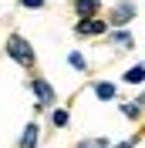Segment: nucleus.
Segmentation results:
<instances>
[{
    "mask_svg": "<svg viewBox=\"0 0 145 148\" xmlns=\"http://www.w3.org/2000/svg\"><path fill=\"white\" fill-rule=\"evenodd\" d=\"M115 44L118 47H132V34L128 30H115Z\"/></svg>",
    "mask_w": 145,
    "mask_h": 148,
    "instance_id": "6e6552de",
    "label": "nucleus"
},
{
    "mask_svg": "<svg viewBox=\"0 0 145 148\" xmlns=\"http://www.w3.org/2000/svg\"><path fill=\"white\" fill-rule=\"evenodd\" d=\"M122 111H125L128 118H138V104H125V108H122Z\"/></svg>",
    "mask_w": 145,
    "mask_h": 148,
    "instance_id": "f8f14e48",
    "label": "nucleus"
},
{
    "mask_svg": "<svg viewBox=\"0 0 145 148\" xmlns=\"http://www.w3.org/2000/svg\"><path fill=\"white\" fill-rule=\"evenodd\" d=\"M78 34L91 37V34H105V20H95V17H84L81 24H78Z\"/></svg>",
    "mask_w": 145,
    "mask_h": 148,
    "instance_id": "f03ea898",
    "label": "nucleus"
},
{
    "mask_svg": "<svg viewBox=\"0 0 145 148\" xmlns=\"http://www.w3.org/2000/svg\"><path fill=\"white\" fill-rule=\"evenodd\" d=\"M135 17V3H118L115 7V24H128Z\"/></svg>",
    "mask_w": 145,
    "mask_h": 148,
    "instance_id": "20e7f679",
    "label": "nucleus"
},
{
    "mask_svg": "<svg viewBox=\"0 0 145 148\" xmlns=\"http://www.w3.org/2000/svg\"><path fill=\"white\" fill-rule=\"evenodd\" d=\"M125 81H128V84H142V81H145V64L128 67V71H125Z\"/></svg>",
    "mask_w": 145,
    "mask_h": 148,
    "instance_id": "0eeeda50",
    "label": "nucleus"
},
{
    "mask_svg": "<svg viewBox=\"0 0 145 148\" xmlns=\"http://www.w3.org/2000/svg\"><path fill=\"white\" fill-rule=\"evenodd\" d=\"M54 125H57V128L68 125V111H54Z\"/></svg>",
    "mask_w": 145,
    "mask_h": 148,
    "instance_id": "9d476101",
    "label": "nucleus"
},
{
    "mask_svg": "<svg viewBox=\"0 0 145 148\" xmlns=\"http://www.w3.org/2000/svg\"><path fill=\"white\" fill-rule=\"evenodd\" d=\"M7 54L14 57V61H17L20 67H30V64H34V47H30L27 40H24V37H17V34H14V37L7 40Z\"/></svg>",
    "mask_w": 145,
    "mask_h": 148,
    "instance_id": "f257e3e1",
    "label": "nucleus"
},
{
    "mask_svg": "<svg viewBox=\"0 0 145 148\" xmlns=\"http://www.w3.org/2000/svg\"><path fill=\"white\" fill-rule=\"evenodd\" d=\"M24 7H30V10H37V7H44V0H20Z\"/></svg>",
    "mask_w": 145,
    "mask_h": 148,
    "instance_id": "ddd939ff",
    "label": "nucleus"
},
{
    "mask_svg": "<svg viewBox=\"0 0 145 148\" xmlns=\"http://www.w3.org/2000/svg\"><path fill=\"white\" fill-rule=\"evenodd\" d=\"M98 3L101 0H74V14H78V17H95V14H98Z\"/></svg>",
    "mask_w": 145,
    "mask_h": 148,
    "instance_id": "7ed1b4c3",
    "label": "nucleus"
},
{
    "mask_svg": "<svg viewBox=\"0 0 145 148\" xmlns=\"http://www.w3.org/2000/svg\"><path fill=\"white\" fill-rule=\"evenodd\" d=\"M68 61H71V64L78 67V71H81V67H84V57H81V54H71V57H68Z\"/></svg>",
    "mask_w": 145,
    "mask_h": 148,
    "instance_id": "9b49d317",
    "label": "nucleus"
},
{
    "mask_svg": "<svg viewBox=\"0 0 145 148\" xmlns=\"http://www.w3.org/2000/svg\"><path fill=\"white\" fill-rule=\"evenodd\" d=\"M142 101H145V98H142Z\"/></svg>",
    "mask_w": 145,
    "mask_h": 148,
    "instance_id": "4468645a",
    "label": "nucleus"
},
{
    "mask_svg": "<svg viewBox=\"0 0 145 148\" xmlns=\"http://www.w3.org/2000/svg\"><path fill=\"white\" fill-rule=\"evenodd\" d=\"M34 135H37V128H34V125H27V135H24V148H30V145H34Z\"/></svg>",
    "mask_w": 145,
    "mask_h": 148,
    "instance_id": "1a4fd4ad",
    "label": "nucleus"
},
{
    "mask_svg": "<svg viewBox=\"0 0 145 148\" xmlns=\"http://www.w3.org/2000/svg\"><path fill=\"white\" fill-rule=\"evenodd\" d=\"M95 94H98L101 101H111V98H115V84L111 81H98L95 84Z\"/></svg>",
    "mask_w": 145,
    "mask_h": 148,
    "instance_id": "423d86ee",
    "label": "nucleus"
},
{
    "mask_svg": "<svg viewBox=\"0 0 145 148\" xmlns=\"http://www.w3.org/2000/svg\"><path fill=\"white\" fill-rule=\"evenodd\" d=\"M34 91H37V98H41V104H51V101H54V91H51L47 81H34Z\"/></svg>",
    "mask_w": 145,
    "mask_h": 148,
    "instance_id": "39448f33",
    "label": "nucleus"
}]
</instances>
